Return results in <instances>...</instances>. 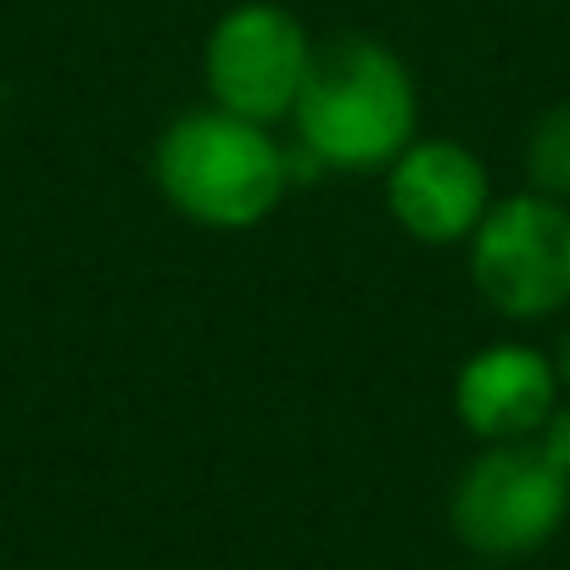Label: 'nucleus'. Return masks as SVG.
I'll use <instances>...</instances> for the list:
<instances>
[{"mask_svg":"<svg viewBox=\"0 0 570 570\" xmlns=\"http://www.w3.org/2000/svg\"><path fill=\"white\" fill-rule=\"evenodd\" d=\"M559 397V364L531 342H492L453 375V414L475 442H531Z\"/></svg>","mask_w":570,"mask_h":570,"instance_id":"0eeeda50","label":"nucleus"},{"mask_svg":"<svg viewBox=\"0 0 570 570\" xmlns=\"http://www.w3.org/2000/svg\"><path fill=\"white\" fill-rule=\"evenodd\" d=\"M151 179L185 224L246 235L268 224L292 190V151L268 135V124L235 118L207 101L196 112H179L157 135Z\"/></svg>","mask_w":570,"mask_h":570,"instance_id":"f03ea898","label":"nucleus"},{"mask_svg":"<svg viewBox=\"0 0 570 570\" xmlns=\"http://www.w3.org/2000/svg\"><path fill=\"white\" fill-rule=\"evenodd\" d=\"M292 129L314 168H386L420 135V85L386 40L336 35L314 51L308 85L292 107Z\"/></svg>","mask_w":570,"mask_h":570,"instance_id":"f257e3e1","label":"nucleus"},{"mask_svg":"<svg viewBox=\"0 0 570 570\" xmlns=\"http://www.w3.org/2000/svg\"><path fill=\"white\" fill-rule=\"evenodd\" d=\"M570 520V475L537 442H481L448 492L453 537L487 559L514 564L542 553Z\"/></svg>","mask_w":570,"mask_h":570,"instance_id":"7ed1b4c3","label":"nucleus"},{"mask_svg":"<svg viewBox=\"0 0 570 570\" xmlns=\"http://www.w3.org/2000/svg\"><path fill=\"white\" fill-rule=\"evenodd\" d=\"M531 442L548 453V464H559V470L570 475V397H559V409L542 420V431H537Z\"/></svg>","mask_w":570,"mask_h":570,"instance_id":"1a4fd4ad","label":"nucleus"},{"mask_svg":"<svg viewBox=\"0 0 570 570\" xmlns=\"http://www.w3.org/2000/svg\"><path fill=\"white\" fill-rule=\"evenodd\" d=\"M520 163H525V185L531 190L570 202V101H553V107H542L531 118Z\"/></svg>","mask_w":570,"mask_h":570,"instance_id":"6e6552de","label":"nucleus"},{"mask_svg":"<svg viewBox=\"0 0 570 570\" xmlns=\"http://www.w3.org/2000/svg\"><path fill=\"white\" fill-rule=\"evenodd\" d=\"M386 213L420 246H464L492 207V174L464 140H409L386 168Z\"/></svg>","mask_w":570,"mask_h":570,"instance_id":"423d86ee","label":"nucleus"},{"mask_svg":"<svg viewBox=\"0 0 570 570\" xmlns=\"http://www.w3.org/2000/svg\"><path fill=\"white\" fill-rule=\"evenodd\" d=\"M459 570H503V564H487V559H481V564H459Z\"/></svg>","mask_w":570,"mask_h":570,"instance_id":"9b49d317","label":"nucleus"},{"mask_svg":"<svg viewBox=\"0 0 570 570\" xmlns=\"http://www.w3.org/2000/svg\"><path fill=\"white\" fill-rule=\"evenodd\" d=\"M464 246L470 285L498 320L542 325L570 308V202L531 185L514 196H492Z\"/></svg>","mask_w":570,"mask_h":570,"instance_id":"20e7f679","label":"nucleus"},{"mask_svg":"<svg viewBox=\"0 0 570 570\" xmlns=\"http://www.w3.org/2000/svg\"><path fill=\"white\" fill-rule=\"evenodd\" d=\"M559 381H564V397H570V331H564V347H559Z\"/></svg>","mask_w":570,"mask_h":570,"instance_id":"9d476101","label":"nucleus"},{"mask_svg":"<svg viewBox=\"0 0 570 570\" xmlns=\"http://www.w3.org/2000/svg\"><path fill=\"white\" fill-rule=\"evenodd\" d=\"M314 51L320 46L297 12L274 7V0H240L207 29V46H202L207 101L252 124H279V118L292 124Z\"/></svg>","mask_w":570,"mask_h":570,"instance_id":"39448f33","label":"nucleus"}]
</instances>
